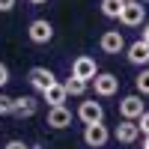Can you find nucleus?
<instances>
[{"label":"nucleus","instance_id":"dca6fc26","mask_svg":"<svg viewBox=\"0 0 149 149\" xmlns=\"http://www.w3.org/2000/svg\"><path fill=\"white\" fill-rule=\"evenodd\" d=\"M86 86H90L86 81H78V78H69V81H66V93H69V95H84V93H86Z\"/></svg>","mask_w":149,"mask_h":149},{"label":"nucleus","instance_id":"f8f14e48","mask_svg":"<svg viewBox=\"0 0 149 149\" xmlns=\"http://www.w3.org/2000/svg\"><path fill=\"white\" fill-rule=\"evenodd\" d=\"M36 110H39V102H36L33 95H18V98H15V107H12V116H18V119H30Z\"/></svg>","mask_w":149,"mask_h":149},{"label":"nucleus","instance_id":"412c9836","mask_svg":"<svg viewBox=\"0 0 149 149\" xmlns=\"http://www.w3.org/2000/svg\"><path fill=\"white\" fill-rule=\"evenodd\" d=\"M15 9V0H0V12H12Z\"/></svg>","mask_w":149,"mask_h":149},{"label":"nucleus","instance_id":"a878e982","mask_svg":"<svg viewBox=\"0 0 149 149\" xmlns=\"http://www.w3.org/2000/svg\"><path fill=\"white\" fill-rule=\"evenodd\" d=\"M122 3H128V0H122Z\"/></svg>","mask_w":149,"mask_h":149},{"label":"nucleus","instance_id":"423d86ee","mask_svg":"<svg viewBox=\"0 0 149 149\" xmlns=\"http://www.w3.org/2000/svg\"><path fill=\"white\" fill-rule=\"evenodd\" d=\"M98 48H102L104 54H119V51H125V36H122V30H104L102 39H98Z\"/></svg>","mask_w":149,"mask_h":149},{"label":"nucleus","instance_id":"f3484780","mask_svg":"<svg viewBox=\"0 0 149 149\" xmlns=\"http://www.w3.org/2000/svg\"><path fill=\"white\" fill-rule=\"evenodd\" d=\"M134 86H137V95H149V66L134 78Z\"/></svg>","mask_w":149,"mask_h":149},{"label":"nucleus","instance_id":"b1692460","mask_svg":"<svg viewBox=\"0 0 149 149\" xmlns=\"http://www.w3.org/2000/svg\"><path fill=\"white\" fill-rule=\"evenodd\" d=\"M27 3H33V6H42V3H48V0H27Z\"/></svg>","mask_w":149,"mask_h":149},{"label":"nucleus","instance_id":"2eb2a0df","mask_svg":"<svg viewBox=\"0 0 149 149\" xmlns=\"http://www.w3.org/2000/svg\"><path fill=\"white\" fill-rule=\"evenodd\" d=\"M102 15L104 18H119V9H122V0H102Z\"/></svg>","mask_w":149,"mask_h":149},{"label":"nucleus","instance_id":"9b49d317","mask_svg":"<svg viewBox=\"0 0 149 149\" xmlns=\"http://www.w3.org/2000/svg\"><path fill=\"white\" fill-rule=\"evenodd\" d=\"M113 137L119 140V143H134V140H137L140 137V128H137V122H134V119H122L119 122V125H116V131H113Z\"/></svg>","mask_w":149,"mask_h":149},{"label":"nucleus","instance_id":"4be33fe9","mask_svg":"<svg viewBox=\"0 0 149 149\" xmlns=\"http://www.w3.org/2000/svg\"><path fill=\"white\" fill-rule=\"evenodd\" d=\"M3 149H27V146H24V140H9Z\"/></svg>","mask_w":149,"mask_h":149},{"label":"nucleus","instance_id":"aec40b11","mask_svg":"<svg viewBox=\"0 0 149 149\" xmlns=\"http://www.w3.org/2000/svg\"><path fill=\"white\" fill-rule=\"evenodd\" d=\"M6 84H9V66H6V63H0V90H3Z\"/></svg>","mask_w":149,"mask_h":149},{"label":"nucleus","instance_id":"f03ea898","mask_svg":"<svg viewBox=\"0 0 149 149\" xmlns=\"http://www.w3.org/2000/svg\"><path fill=\"white\" fill-rule=\"evenodd\" d=\"M27 36H30L33 45H48V42L54 39V24L48 21V18H36V21H30Z\"/></svg>","mask_w":149,"mask_h":149},{"label":"nucleus","instance_id":"1a4fd4ad","mask_svg":"<svg viewBox=\"0 0 149 149\" xmlns=\"http://www.w3.org/2000/svg\"><path fill=\"white\" fill-rule=\"evenodd\" d=\"M125 57H128L131 66H143V69H146V66H149V45H146L143 39L125 45Z\"/></svg>","mask_w":149,"mask_h":149},{"label":"nucleus","instance_id":"9d476101","mask_svg":"<svg viewBox=\"0 0 149 149\" xmlns=\"http://www.w3.org/2000/svg\"><path fill=\"white\" fill-rule=\"evenodd\" d=\"M143 110H146V107H143V98H140L137 93H134V95H125V98L119 102V113H122V119H134V122H137Z\"/></svg>","mask_w":149,"mask_h":149},{"label":"nucleus","instance_id":"f257e3e1","mask_svg":"<svg viewBox=\"0 0 149 149\" xmlns=\"http://www.w3.org/2000/svg\"><path fill=\"white\" fill-rule=\"evenodd\" d=\"M119 21L125 24V27H143V24H146V6L140 3V0H128V3H122Z\"/></svg>","mask_w":149,"mask_h":149},{"label":"nucleus","instance_id":"6ab92c4d","mask_svg":"<svg viewBox=\"0 0 149 149\" xmlns=\"http://www.w3.org/2000/svg\"><path fill=\"white\" fill-rule=\"evenodd\" d=\"M137 128H140V134H143V137H149V110H143V113H140Z\"/></svg>","mask_w":149,"mask_h":149},{"label":"nucleus","instance_id":"ddd939ff","mask_svg":"<svg viewBox=\"0 0 149 149\" xmlns=\"http://www.w3.org/2000/svg\"><path fill=\"white\" fill-rule=\"evenodd\" d=\"M48 125H51V128H69V125H72V110H69L66 104L48 107Z\"/></svg>","mask_w":149,"mask_h":149},{"label":"nucleus","instance_id":"7ed1b4c3","mask_svg":"<svg viewBox=\"0 0 149 149\" xmlns=\"http://www.w3.org/2000/svg\"><path fill=\"white\" fill-rule=\"evenodd\" d=\"M90 84H93L95 95H102V98H110V95L119 93V78H116V74H110V72H98Z\"/></svg>","mask_w":149,"mask_h":149},{"label":"nucleus","instance_id":"20e7f679","mask_svg":"<svg viewBox=\"0 0 149 149\" xmlns=\"http://www.w3.org/2000/svg\"><path fill=\"white\" fill-rule=\"evenodd\" d=\"M110 140V131L104 122H93V125H84V143L93 146V149H102Z\"/></svg>","mask_w":149,"mask_h":149},{"label":"nucleus","instance_id":"6e6552de","mask_svg":"<svg viewBox=\"0 0 149 149\" xmlns=\"http://www.w3.org/2000/svg\"><path fill=\"white\" fill-rule=\"evenodd\" d=\"M27 81H30V86H33L36 93H45L57 78H54V72H51V69H45V66H33L30 74H27Z\"/></svg>","mask_w":149,"mask_h":149},{"label":"nucleus","instance_id":"393cba45","mask_svg":"<svg viewBox=\"0 0 149 149\" xmlns=\"http://www.w3.org/2000/svg\"><path fill=\"white\" fill-rule=\"evenodd\" d=\"M143 149H149V137H143Z\"/></svg>","mask_w":149,"mask_h":149},{"label":"nucleus","instance_id":"5701e85b","mask_svg":"<svg viewBox=\"0 0 149 149\" xmlns=\"http://www.w3.org/2000/svg\"><path fill=\"white\" fill-rule=\"evenodd\" d=\"M140 39H143V42H146V45H149V21H146V24H143V36H140Z\"/></svg>","mask_w":149,"mask_h":149},{"label":"nucleus","instance_id":"0eeeda50","mask_svg":"<svg viewBox=\"0 0 149 149\" xmlns=\"http://www.w3.org/2000/svg\"><path fill=\"white\" fill-rule=\"evenodd\" d=\"M95 74H98V66H95V60H93V57H78V60L72 63V78H78V81H86V84H90Z\"/></svg>","mask_w":149,"mask_h":149},{"label":"nucleus","instance_id":"4468645a","mask_svg":"<svg viewBox=\"0 0 149 149\" xmlns=\"http://www.w3.org/2000/svg\"><path fill=\"white\" fill-rule=\"evenodd\" d=\"M45 95V102H48V107H60V104H66V98H69V93H66V84H60V81H54L48 90L42 93Z\"/></svg>","mask_w":149,"mask_h":149},{"label":"nucleus","instance_id":"39448f33","mask_svg":"<svg viewBox=\"0 0 149 149\" xmlns=\"http://www.w3.org/2000/svg\"><path fill=\"white\" fill-rule=\"evenodd\" d=\"M78 119L84 122V125H93V122H104V107H102V102H81V107H78Z\"/></svg>","mask_w":149,"mask_h":149},{"label":"nucleus","instance_id":"a211bd4d","mask_svg":"<svg viewBox=\"0 0 149 149\" xmlns=\"http://www.w3.org/2000/svg\"><path fill=\"white\" fill-rule=\"evenodd\" d=\"M12 107H15V98L0 93V116H12Z\"/></svg>","mask_w":149,"mask_h":149}]
</instances>
